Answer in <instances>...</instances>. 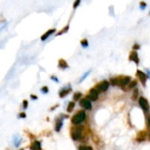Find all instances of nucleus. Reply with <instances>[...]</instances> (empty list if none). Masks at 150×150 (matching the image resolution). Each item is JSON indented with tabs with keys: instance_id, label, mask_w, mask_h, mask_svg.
I'll return each instance as SVG.
<instances>
[{
	"instance_id": "nucleus-1",
	"label": "nucleus",
	"mask_w": 150,
	"mask_h": 150,
	"mask_svg": "<svg viewBox=\"0 0 150 150\" xmlns=\"http://www.w3.org/2000/svg\"><path fill=\"white\" fill-rule=\"evenodd\" d=\"M130 82H131V77L130 76H120L111 79L112 84L117 85V86H121V87L127 86Z\"/></svg>"
},
{
	"instance_id": "nucleus-2",
	"label": "nucleus",
	"mask_w": 150,
	"mask_h": 150,
	"mask_svg": "<svg viewBox=\"0 0 150 150\" xmlns=\"http://www.w3.org/2000/svg\"><path fill=\"white\" fill-rule=\"evenodd\" d=\"M85 117H86V114H85V112L84 111H80L78 112L77 113H76L73 118L71 119V122L75 125H78L80 123H82L84 120H85Z\"/></svg>"
},
{
	"instance_id": "nucleus-3",
	"label": "nucleus",
	"mask_w": 150,
	"mask_h": 150,
	"mask_svg": "<svg viewBox=\"0 0 150 150\" xmlns=\"http://www.w3.org/2000/svg\"><path fill=\"white\" fill-rule=\"evenodd\" d=\"M71 137L75 141L80 140L82 138V128L81 127H73L71 129Z\"/></svg>"
},
{
	"instance_id": "nucleus-4",
	"label": "nucleus",
	"mask_w": 150,
	"mask_h": 150,
	"mask_svg": "<svg viewBox=\"0 0 150 150\" xmlns=\"http://www.w3.org/2000/svg\"><path fill=\"white\" fill-rule=\"evenodd\" d=\"M108 87H109V83L107 81H102V82H100L99 83H98L96 85L95 89L99 93V92H104V91H107Z\"/></svg>"
},
{
	"instance_id": "nucleus-5",
	"label": "nucleus",
	"mask_w": 150,
	"mask_h": 150,
	"mask_svg": "<svg viewBox=\"0 0 150 150\" xmlns=\"http://www.w3.org/2000/svg\"><path fill=\"white\" fill-rule=\"evenodd\" d=\"M55 32H56L55 28H51V29L47 30L44 34H42V35H41V37H40V40H41V41H45V40H47V38H48V37H50L52 34H54V33H55Z\"/></svg>"
},
{
	"instance_id": "nucleus-6",
	"label": "nucleus",
	"mask_w": 150,
	"mask_h": 150,
	"mask_svg": "<svg viewBox=\"0 0 150 150\" xmlns=\"http://www.w3.org/2000/svg\"><path fill=\"white\" fill-rule=\"evenodd\" d=\"M129 60H130L131 62H135L137 65L139 64V62H140V59H139L138 53H137L135 50H133V51L130 53V54H129Z\"/></svg>"
},
{
	"instance_id": "nucleus-7",
	"label": "nucleus",
	"mask_w": 150,
	"mask_h": 150,
	"mask_svg": "<svg viewBox=\"0 0 150 150\" xmlns=\"http://www.w3.org/2000/svg\"><path fill=\"white\" fill-rule=\"evenodd\" d=\"M98 98V91L94 88L92 90L90 91L89 95H88V99H90L91 101H96Z\"/></svg>"
},
{
	"instance_id": "nucleus-8",
	"label": "nucleus",
	"mask_w": 150,
	"mask_h": 150,
	"mask_svg": "<svg viewBox=\"0 0 150 150\" xmlns=\"http://www.w3.org/2000/svg\"><path fill=\"white\" fill-rule=\"evenodd\" d=\"M80 105H81V106H82L83 108H84V109H87V110L91 109V103L90 99H86V98L82 99V100L80 101Z\"/></svg>"
},
{
	"instance_id": "nucleus-9",
	"label": "nucleus",
	"mask_w": 150,
	"mask_h": 150,
	"mask_svg": "<svg viewBox=\"0 0 150 150\" xmlns=\"http://www.w3.org/2000/svg\"><path fill=\"white\" fill-rule=\"evenodd\" d=\"M137 76L139 77V79L141 80V82L142 83V84L145 85L146 81H147V78H148L147 75H146L143 71H141V70L138 69V70H137Z\"/></svg>"
},
{
	"instance_id": "nucleus-10",
	"label": "nucleus",
	"mask_w": 150,
	"mask_h": 150,
	"mask_svg": "<svg viewBox=\"0 0 150 150\" xmlns=\"http://www.w3.org/2000/svg\"><path fill=\"white\" fill-rule=\"evenodd\" d=\"M139 104L141 105V107L144 110V111H148L149 110V103L148 100L144 98H141L139 99Z\"/></svg>"
},
{
	"instance_id": "nucleus-11",
	"label": "nucleus",
	"mask_w": 150,
	"mask_h": 150,
	"mask_svg": "<svg viewBox=\"0 0 150 150\" xmlns=\"http://www.w3.org/2000/svg\"><path fill=\"white\" fill-rule=\"evenodd\" d=\"M58 66H59V68H61V69H67V68H69V65H68L67 62H66L65 60H63V59H60V60H59V62H58Z\"/></svg>"
},
{
	"instance_id": "nucleus-12",
	"label": "nucleus",
	"mask_w": 150,
	"mask_h": 150,
	"mask_svg": "<svg viewBox=\"0 0 150 150\" xmlns=\"http://www.w3.org/2000/svg\"><path fill=\"white\" fill-rule=\"evenodd\" d=\"M69 24H68L65 27H63L62 29H61L56 34H55V36H60V35H62V34H64V33H68V31H69Z\"/></svg>"
},
{
	"instance_id": "nucleus-13",
	"label": "nucleus",
	"mask_w": 150,
	"mask_h": 150,
	"mask_svg": "<svg viewBox=\"0 0 150 150\" xmlns=\"http://www.w3.org/2000/svg\"><path fill=\"white\" fill-rule=\"evenodd\" d=\"M40 143L39 142H33V144L31 145L30 147V149L31 150H40Z\"/></svg>"
},
{
	"instance_id": "nucleus-14",
	"label": "nucleus",
	"mask_w": 150,
	"mask_h": 150,
	"mask_svg": "<svg viewBox=\"0 0 150 150\" xmlns=\"http://www.w3.org/2000/svg\"><path fill=\"white\" fill-rule=\"evenodd\" d=\"M80 43H81V46H82L83 48H86V47H89V41H88L87 39H83V40H81Z\"/></svg>"
},
{
	"instance_id": "nucleus-15",
	"label": "nucleus",
	"mask_w": 150,
	"mask_h": 150,
	"mask_svg": "<svg viewBox=\"0 0 150 150\" xmlns=\"http://www.w3.org/2000/svg\"><path fill=\"white\" fill-rule=\"evenodd\" d=\"M71 91V89H69H69H67V90H63L62 91H61V92H60V97H61V98L65 97L68 93H69V91Z\"/></svg>"
},
{
	"instance_id": "nucleus-16",
	"label": "nucleus",
	"mask_w": 150,
	"mask_h": 150,
	"mask_svg": "<svg viewBox=\"0 0 150 150\" xmlns=\"http://www.w3.org/2000/svg\"><path fill=\"white\" fill-rule=\"evenodd\" d=\"M74 107H75V103H74V102L69 103V106H68V112H72L73 109H74Z\"/></svg>"
},
{
	"instance_id": "nucleus-17",
	"label": "nucleus",
	"mask_w": 150,
	"mask_h": 150,
	"mask_svg": "<svg viewBox=\"0 0 150 150\" xmlns=\"http://www.w3.org/2000/svg\"><path fill=\"white\" fill-rule=\"evenodd\" d=\"M81 1H82V0H75V2H74V4H73V9H74V10H76V9L80 5Z\"/></svg>"
},
{
	"instance_id": "nucleus-18",
	"label": "nucleus",
	"mask_w": 150,
	"mask_h": 150,
	"mask_svg": "<svg viewBox=\"0 0 150 150\" xmlns=\"http://www.w3.org/2000/svg\"><path fill=\"white\" fill-rule=\"evenodd\" d=\"M146 7H147V3L145 1H141V3H140V8L142 10H145Z\"/></svg>"
},
{
	"instance_id": "nucleus-19",
	"label": "nucleus",
	"mask_w": 150,
	"mask_h": 150,
	"mask_svg": "<svg viewBox=\"0 0 150 150\" xmlns=\"http://www.w3.org/2000/svg\"><path fill=\"white\" fill-rule=\"evenodd\" d=\"M141 48V46L139 45V44H137V43H135L134 46H133V50H138V49H140Z\"/></svg>"
},
{
	"instance_id": "nucleus-20",
	"label": "nucleus",
	"mask_w": 150,
	"mask_h": 150,
	"mask_svg": "<svg viewBox=\"0 0 150 150\" xmlns=\"http://www.w3.org/2000/svg\"><path fill=\"white\" fill-rule=\"evenodd\" d=\"M79 150H92L91 147H85V146H81L79 148Z\"/></svg>"
},
{
	"instance_id": "nucleus-21",
	"label": "nucleus",
	"mask_w": 150,
	"mask_h": 150,
	"mask_svg": "<svg viewBox=\"0 0 150 150\" xmlns=\"http://www.w3.org/2000/svg\"><path fill=\"white\" fill-rule=\"evenodd\" d=\"M81 95H82L81 93H76V94H75V96H74V99H75V100L79 99V98H80V97H81Z\"/></svg>"
},
{
	"instance_id": "nucleus-22",
	"label": "nucleus",
	"mask_w": 150,
	"mask_h": 150,
	"mask_svg": "<svg viewBox=\"0 0 150 150\" xmlns=\"http://www.w3.org/2000/svg\"><path fill=\"white\" fill-rule=\"evenodd\" d=\"M136 83H137V82H136V81H134V82H132V83L129 84V87H130V88H133V87H134V86L136 85Z\"/></svg>"
},
{
	"instance_id": "nucleus-23",
	"label": "nucleus",
	"mask_w": 150,
	"mask_h": 150,
	"mask_svg": "<svg viewBox=\"0 0 150 150\" xmlns=\"http://www.w3.org/2000/svg\"><path fill=\"white\" fill-rule=\"evenodd\" d=\"M137 93H138V91H137V90H135V92H134V96H133V98H134V99H135V98H137V95H138Z\"/></svg>"
},
{
	"instance_id": "nucleus-24",
	"label": "nucleus",
	"mask_w": 150,
	"mask_h": 150,
	"mask_svg": "<svg viewBox=\"0 0 150 150\" xmlns=\"http://www.w3.org/2000/svg\"><path fill=\"white\" fill-rule=\"evenodd\" d=\"M24 105V108H26V106H27V101H25H25H24V105Z\"/></svg>"
},
{
	"instance_id": "nucleus-25",
	"label": "nucleus",
	"mask_w": 150,
	"mask_h": 150,
	"mask_svg": "<svg viewBox=\"0 0 150 150\" xmlns=\"http://www.w3.org/2000/svg\"><path fill=\"white\" fill-rule=\"evenodd\" d=\"M148 125H149V127H150V115L149 116V119H148Z\"/></svg>"
},
{
	"instance_id": "nucleus-26",
	"label": "nucleus",
	"mask_w": 150,
	"mask_h": 150,
	"mask_svg": "<svg viewBox=\"0 0 150 150\" xmlns=\"http://www.w3.org/2000/svg\"><path fill=\"white\" fill-rule=\"evenodd\" d=\"M41 91H43L44 92H47V87H44Z\"/></svg>"
},
{
	"instance_id": "nucleus-27",
	"label": "nucleus",
	"mask_w": 150,
	"mask_h": 150,
	"mask_svg": "<svg viewBox=\"0 0 150 150\" xmlns=\"http://www.w3.org/2000/svg\"><path fill=\"white\" fill-rule=\"evenodd\" d=\"M52 79H54V81H56V82H58V79H57V78H55V77H54V76H52Z\"/></svg>"
},
{
	"instance_id": "nucleus-28",
	"label": "nucleus",
	"mask_w": 150,
	"mask_h": 150,
	"mask_svg": "<svg viewBox=\"0 0 150 150\" xmlns=\"http://www.w3.org/2000/svg\"><path fill=\"white\" fill-rule=\"evenodd\" d=\"M20 116H22V117H25V114H24V113H22V114H20Z\"/></svg>"
},
{
	"instance_id": "nucleus-29",
	"label": "nucleus",
	"mask_w": 150,
	"mask_h": 150,
	"mask_svg": "<svg viewBox=\"0 0 150 150\" xmlns=\"http://www.w3.org/2000/svg\"><path fill=\"white\" fill-rule=\"evenodd\" d=\"M148 73H149V76L150 77V71H148Z\"/></svg>"
},
{
	"instance_id": "nucleus-30",
	"label": "nucleus",
	"mask_w": 150,
	"mask_h": 150,
	"mask_svg": "<svg viewBox=\"0 0 150 150\" xmlns=\"http://www.w3.org/2000/svg\"><path fill=\"white\" fill-rule=\"evenodd\" d=\"M149 15H150V12H149Z\"/></svg>"
}]
</instances>
